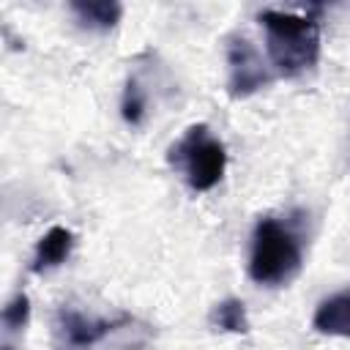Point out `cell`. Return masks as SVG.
Returning a JSON list of instances; mask_svg holds the SVG:
<instances>
[{
	"instance_id": "8992f818",
	"label": "cell",
	"mask_w": 350,
	"mask_h": 350,
	"mask_svg": "<svg viewBox=\"0 0 350 350\" xmlns=\"http://www.w3.org/2000/svg\"><path fill=\"white\" fill-rule=\"evenodd\" d=\"M71 249H74V232L66 230V227H52V230L44 232V235L38 238V243H36L30 271H33V273H44V271L57 268L60 262L68 260Z\"/></svg>"
},
{
	"instance_id": "7a4b0ae2",
	"label": "cell",
	"mask_w": 350,
	"mask_h": 350,
	"mask_svg": "<svg viewBox=\"0 0 350 350\" xmlns=\"http://www.w3.org/2000/svg\"><path fill=\"white\" fill-rule=\"evenodd\" d=\"M304 265L301 238L279 219L265 216L254 224L252 252H249V276L265 287H282L298 276Z\"/></svg>"
},
{
	"instance_id": "ba28073f",
	"label": "cell",
	"mask_w": 350,
	"mask_h": 350,
	"mask_svg": "<svg viewBox=\"0 0 350 350\" xmlns=\"http://www.w3.org/2000/svg\"><path fill=\"white\" fill-rule=\"evenodd\" d=\"M68 8L77 16V22L88 30H109L118 25V19L123 14L120 3H115V0H88V3L77 0Z\"/></svg>"
},
{
	"instance_id": "52a82bcc",
	"label": "cell",
	"mask_w": 350,
	"mask_h": 350,
	"mask_svg": "<svg viewBox=\"0 0 350 350\" xmlns=\"http://www.w3.org/2000/svg\"><path fill=\"white\" fill-rule=\"evenodd\" d=\"M312 325L314 331L328 336H350V290H342L320 301L314 309Z\"/></svg>"
},
{
	"instance_id": "7c38bea8",
	"label": "cell",
	"mask_w": 350,
	"mask_h": 350,
	"mask_svg": "<svg viewBox=\"0 0 350 350\" xmlns=\"http://www.w3.org/2000/svg\"><path fill=\"white\" fill-rule=\"evenodd\" d=\"M3 350H14V347H11V345H5V347H3Z\"/></svg>"
},
{
	"instance_id": "9c48e42d",
	"label": "cell",
	"mask_w": 350,
	"mask_h": 350,
	"mask_svg": "<svg viewBox=\"0 0 350 350\" xmlns=\"http://www.w3.org/2000/svg\"><path fill=\"white\" fill-rule=\"evenodd\" d=\"M211 325L216 331L227 334H249V314L243 301L238 298H224L211 309Z\"/></svg>"
},
{
	"instance_id": "277c9868",
	"label": "cell",
	"mask_w": 350,
	"mask_h": 350,
	"mask_svg": "<svg viewBox=\"0 0 350 350\" xmlns=\"http://www.w3.org/2000/svg\"><path fill=\"white\" fill-rule=\"evenodd\" d=\"M273 79L262 55L246 36H232L227 41V90L232 98H246Z\"/></svg>"
},
{
	"instance_id": "30bf717a",
	"label": "cell",
	"mask_w": 350,
	"mask_h": 350,
	"mask_svg": "<svg viewBox=\"0 0 350 350\" xmlns=\"http://www.w3.org/2000/svg\"><path fill=\"white\" fill-rule=\"evenodd\" d=\"M145 112H148V93H145V88L139 85L137 77H129V82L123 88V98H120V115H123L126 123L139 126Z\"/></svg>"
},
{
	"instance_id": "3957f363",
	"label": "cell",
	"mask_w": 350,
	"mask_h": 350,
	"mask_svg": "<svg viewBox=\"0 0 350 350\" xmlns=\"http://www.w3.org/2000/svg\"><path fill=\"white\" fill-rule=\"evenodd\" d=\"M167 161L172 170L180 172L189 189L194 191H211L227 167V150L224 142L202 123L189 126L178 142L170 145Z\"/></svg>"
},
{
	"instance_id": "5b68a950",
	"label": "cell",
	"mask_w": 350,
	"mask_h": 350,
	"mask_svg": "<svg viewBox=\"0 0 350 350\" xmlns=\"http://www.w3.org/2000/svg\"><path fill=\"white\" fill-rule=\"evenodd\" d=\"M120 323L126 320H98V317H88L77 309L63 306L57 309V317H55V339H57L55 347L57 350H88Z\"/></svg>"
},
{
	"instance_id": "8fae6325",
	"label": "cell",
	"mask_w": 350,
	"mask_h": 350,
	"mask_svg": "<svg viewBox=\"0 0 350 350\" xmlns=\"http://www.w3.org/2000/svg\"><path fill=\"white\" fill-rule=\"evenodd\" d=\"M27 317H30V301L25 293H16L3 309V325H5V331H19V328H25Z\"/></svg>"
},
{
	"instance_id": "6da1fadb",
	"label": "cell",
	"mask_w": 350,
	"mask_h": 350,
	"mask_svg": "<svg viewBox=\"0 0 350 350\" xmlns=\"http://www.w3.org/2000/svg\"><path fill=\"white\" fill-rule=\"evenodd\" d=\"M260 25L265 30V49L271 66L282 77H298L314 68L320 57V25L312 16L290 11H262Z\"/></svg>"
}]
</instances>
